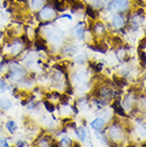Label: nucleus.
Here are the masks:
<instances>
[{
  "instance_id": "f257e3e1",
  "label": "nucleus",
  "mask_w": 146,
  "mask_h": 147,
  "mask_svg": "<svg viewBox=\"0 0 146 147\" xmlns=\"http://www.w3.org/2000/svg\"><path fill=\"white\" fill-rule=\"evenodd\" d=\"M40 17L43 20H49V19L55 17V11L53 9L50 7H46L44 9H42L40 11Z\"/></svg>"
},
{
  "instance_id": "f03ea898",
  "label": "nucleus",
  "mask_w": 146,
  "mask_h": 147,
  "mask_svg": "<svg viewBox=\"0 0 146 147\" xmlns=\"http://www.w3.org/2000/svg\"><path fill=\"white\" fill-rule=\"evenodd\" d=\"M112 7L120 11H126L129 4V0H113L112 1Z\"/></svg>"
},
{
  "instance_id": "7ed1b4c3",
  "label": "nucleus",
  "mask_w": 146,
  "mask_h": 147,
  "mask_svg": "<svg viewBox=\"0 0 146 147\" xmlns=\"http://www.w3.org/2000/svg\"><path fill=\"white\" fill-rule=\"evenodd\" d=\"M109 131H110V136H111L113 140H120L122 138V131L120 127L112 126V127H110Z\"/></svg>"
},
{
  "instance_id": "20e7f679",
  "label": "nucleus",
  "mask_w": 146,
  "mask_h": 147,
  "mask_svg": "<svg viewBox=\"0 0 146 147\" xmlns=\"http://www.w3.org/2000/svg\"><path fill=\"white\" fill-rule=\"evenodd\" d=\"M112 25H113L115 28H123L125 25V19L123 16L121 15H114L113 19H112Z\"/></svg>"
},
{
  "instance_id": "39448f33",
  "label": "nucleus",
  "mask_w": 146,
  "mask_h": 147,
  "mask_svg": "<svg viewBox=\"0 0 146 147\" xmlns=\"http://www.w3.org/2000/svg\"><path fill=\"white\" fill-rule=\"evenodd\" d=\"M75 35L77 38L82 40L84 36V24L83 22H79L75 28Z\"/></svg>"
},
{
  "instance_id": "423d86ee",
  "label": "nucleus",
  "mask_w": 146,
  "mask_h": 147,
  "mask_svg": "<svg viewBox=\"0 0 146 147\" xmlns=\"http://www.w3.org/2000/svg\"><path fill=\"white\" fill-rule=\"evenodd\" d=\"M91 127L94 130H101L105 127V121L102 118H96L91 123Z\"/></svg>"
},
{
  "instance_id": "0eeeda50",
  "label": "nucleus",
  "mask_w": 146,
  "mask_h": 147,
  "mask_svg": "<svg viewBox=\"0 0 146 147\" xmlns=\"http://www.w3.org/2000/svg\"><path fill=\"white\" fill-rule=\"evenodd\" d=\"M76 136L81 141V142H84L85 139H87V131L83 127H78L76 128Z\"/></svg>"
},
{
  "instance_id": "6e6552de",
  "label": "nucleus",
  "mask_w": 146,
  "mask_h": 147,
  "mask_svg": "<svg viewBox=\"0 0 146 147\" xmlns=\"http://www.w3.org/2000/svg\"><path fill=\"white\" fill-rule=\"evenodd\" d=\"M7 129L9 130V132L11 133H14L16 130H17V125H16V123L13 121H10L7 123Z\"/></svg>"
},
{
  "instance_id": "1a4fd4ad",
  "label": "nucleus",
  "mask_w": 146,
  "mask_h": 147,
  "mask_svg": "<svg viewBox=\"0 0 146 147\" xmlns=\"http://www.w3.org/2000/svg\"><path fill=\"white\" fill-rule=\"evenodd\" d=\"M45 0H31V7L36 10V9H40V7H43Z\"/></svg>"
},
{
  "instance_id": "9d476101",
  "label": "nucleus",
  "mask_w": 146,
  "mask_h": 147,
  "mask_svg": "<svg viewBox=\"0 0 146 147\" xmlns=\"http://www.w3.org/2000/svg\"><path fill=\"white\" fill-rule=\"evenodd\" d=\"M12 106V103L10 100L7 99H0V108H2L3 110H7Z\"/></svg>"
},
{
  "instance_id": "9b49d317",
  "label": "nucleus",
  "mask_w": 146,
  "mask_h": 147,
  "mask_svg": "<svg viewBox=\"0 0 146 147\" xmlns=\"http://www.w3.org/2000/svg\"><path fill=\"white\" fill-rule=\"evenodd\" d=\"M139 57L141 60V65L145 66L146 65V53L145 51H139Z\"/></svg>"
},
{
  "instance_id": "f8f14e48",
  "label": "nucleus",
  "mask_w": 146,
  "mask_h": 147,
  "mask_svg": "<svg viewBox=\"0 0 146 147\" xmlns=\"http://www.w3.org/2000/svg\"><path fill=\"white\" fill-rule=\"evenodd\" d=\"M85 12H87V14L91 17V18H95V11H94V9L91 7H87V9H85Z\"/></svg>"
},
{
  "instance_id": "ddd939ff",
  "label": "nucleus",
  "mask_w": 146,
  "mask_h": 147,
  "mask_svg": "<svg viewBox=\"0 0 146 147\" xmlns=\"http://www.w3.org/2000/svg\"><path fill=\"white\" fill-rule=\"evenodd\" d=\"M94 31H95L96 33H102V31H103V25L98 22V24H96L95 26H94Z\"/></svg>"
},
{
  "instance_id": "4468645a",
  "label": "nucleus",
  "mask_w": 146,
  "mask_h": 147,
  "mask_svg": "<svg viewBox=\"0 0 146 147\" xmlns=\"http://www.w3.org/2000/svg\"><path fill=\"white\" fill-rule=\"evenodd\" d=\"M44 105H45L46 110H47L48 112H53V111H55V106L51 102H49V101H44Z\"/></svg>"
},
{
  "instance_id": "2eb2a0df",
  "label": "nucleus",
  "mask_w": 146,
  "mask_h": 147,
  "mask_svg": "<svg viewBox=\"0 0 146 147\" xmlns=\"http://www.w3.org/2000/svg\"><path fill=\"white\" fill-rule=\"evenodd\" d=\"M70 144H72L70 139H68V138H64V139H62L61 142H60V146H70Z\"/></svg>"
},
{
  "instance_id": "dca6fc26",
  "label": "nucleus",
  "mask_w": 146,
  "mask_h": 147,
  "mask_svg": "<svg viewBox=\"0 0 146 147\" xmlns=\"http://www.w3.org/2000/svg\"><path fill=\"white\" fill-rule=\"evenodd\" d=\"M76 62H77V63H79V64H83V63L85 62V55H77Z\"/></svg>"
},
{
  "instance_id": "f3484780",
  "label": "nucleus",
  "mask_w": 146,
  "mask_h": 147,
  "mask_svg": "<svg viewBox=\"0 0 146 147\" xmlns=\"http://www.w3.org/2000/svg\"><path fill=\"white\" fill-rule=\"evenodd\" d=\"M0 146H5V147H7V146H9V143H7V142L5 140H2V139H1V140H0Z\"/></svg>"
},
{
  "instance_id": "a211bd4d",
  "label": "nucleus",
  "mask_w": 146,
  "mask_h": 147,
  "mask_svg": "<svg viewBox=\"0 0 146 147\" xmlns=\"http://www.w3.org/2000/svg\"><path fill=\"white\" fill-rule=\"evenodd\" d=\"M5 88V83L2 80H0V91H3Z\"/></svg>"
},
{
  "instance_id": "6ab92c4d",
  "label": "nucleus",
  "mask_w": 146,
  "mask_h": 147,
  "mask_svg": "<svg viewBox=\"0 0 146 147\" xmlns=\"http://www.w3.org/2000/svg\"><path fill=\"white\" fill-rule=\"evenodd\" d=\"M16 145H17V146H26L27 144H26L25 142H22V141H19V142H17V143H16Z\"/></svg>"
},
{
  "instance_id": "aec40b11",
  "label": "nucleus",
  "mask_w": 146,
  "mask_h": 147,
  "mask_svg": "<svg viewBox=\"0 0 146 147\" xmlns=\"http://www.w3.org/2000/svg\"><path fill=\"white\" fill-rule=\"evenodd\" d=\"M0 70H1V65H0Z\"/></svg>"
},
{
  "instance_id": "412c9836",
  "label": "nucleus",
  "mask_w": 146,
  "mask_h": 147,
  "mask_svg": "<svg viewBox=\"0 0 146 147\" xmlns=\"http://www.w3.org/2000/svg\"><path fill=\"white\" fill-rule=\"evenodd\" d=\"M0 36H1V32H0Z\"/></svg>"
}]
</instances>
